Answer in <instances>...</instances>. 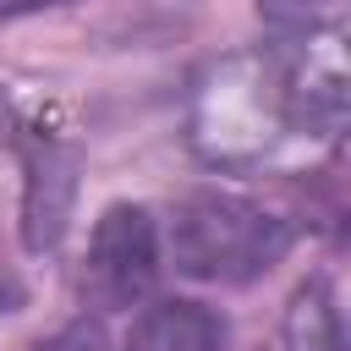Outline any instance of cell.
Returning a JSON list of instances; mask_svg holds the SVG:
<instances>
[{
  "instance_id": "2",
  "label": "cell",
  "mask_w": 351,
  "mask_h": 351,
  "mask_svg": "<svg viewBox=\"0 0 351 351\" xmlns=\"http://www.w3.org/2000/svg\"><path fill=\"white\" fill-rule=\"evenodd\" d=\"M269 110L296 132H340L346 121V60L340 38L324 27H302L269 66Z\"/></svg>"
},
{
  "instance_id": "9",
  "label": "cell",
  "mask_w": 351,
  "mask_h": 351,
  "mask_svg": "<svg viewBox=\"0 0 351 351\" xmlns=\"http://www.w3.org/2000/svg\"><path fill=\"white\" fill-rule=\"evenodd\" d=\"M22 302H27V291H22V280H16V269H11L5 258H0V318H5V313H16Z\"/></svg>"
},
{
  "instance_id": "6",
  "label": "cell",
  "mask_w": 351,
  "mask_h": 351,
  "mask_svg": "<svg viewBox=\"0 0 351 351\" xmlns=\"http://www.w3.org/2000/svg\"><path fill=\"white\" fill-rule=\"evenodd\" d=\"M285 335H291V351H340V318H335L324 285H302L291 296Z\"/></svg>"
},
{
  "instance_id": "5",
  "label": "cell",
  "mask_w": 351,
  "mask_h": 351,
  "mask_svg": "<svg viewBox=\"0 0 351 351\" xmlns=\"http://www.w3.org/2000/svg\"><path fill=\"white\" fill-rule=\"evenodd\" d=\"M126 351H225V324L214 307L170 296V302H154L137 313Z\"/></svg>"
},
{
  "instance_id": "7",
  "label": "cell",
  "mask_w": 351,
  "mask_h": 351,
  "mask_svg": "<svg viewBox=\"0 0 351 351\" xmlns=\"http://www.w3.org/2000/svg\"><path fill=\"white\" fill-rule=\"evenodd\" d=\"M340 0H258L263 22L280 27V33H302V27H318L324 11H335Z\"/></svg>"
},
{
  "instance_id": "4",
  "label": "cell",
  "mask_w": 351,
  "mask_h": 351,
  "mask_svg": "<svg viewBox=\"0 0 351 351\" xmlns=\"http://www.w3.org/2000/svg\"><path fill=\"white\" fill-rule=\"evenodd\" d=\"M22 247L27 252H55L60 236H66V219H71V197H77V154L49 137V132H33L22 143Z\"/></svg>"
},
{
  "instance_id": "1",
  "label": "cell",
  "mask_w": 351,
  "mask_h": 351,
  "mask_svg": "<svg viewBox=\"0 0 351 351\" xmlns=\"http://www.w3.org/2000/svg\"><path fill=\"white\" fill-rule=\"evenodd\" d=\"M176 269L214 285H247L291 252V225L236 192H192L170 225Z\"/></svg>"
},
{
  "instance_id": "8",
  "label": "cell",
  "mask_w": 351,
  "mask_h": 351,
  "mask_svg": "<svg viewBox=\"0 0 351 351\" xmlns=\"http://www.w3.org/2000/svg\"><path fill=\"white\" fill-rule=\"evenodd\" d=\"M33 351H115V346H110V335H104L99 318H71V324H60L49 340H38Z\"/></svg>"
},
{
  "instance_id": "3",
  "label": "cell",
  "mask_w": 351,
  "mask_h": 351,
  "mask_svg": "<svg viewBox=\"0 0 351 351\" xmlns=\"http://www.w3.org/2000/svg\"><path fill=\"white\" fill-rule=\"evenodd\" d=\"M159 274V230L143 203H110L82 258V296L104 313L137 307Z\"/></svg>"
},
{
  "instance_id": "10",
  "label": "cell",
  "mask_w": 351,
  "mask_h": 351,
  "mask_svg": "<svg viewBox=\"0 0 351 351\" xmlns=\"http://www.w3.org/2000/svg\"><path fill=\"white\" fill-rule=\"evenodd\" d=\"M44 5H71V0H0V16H22V11H44Z\"/></svg>"
}]
</instances>
